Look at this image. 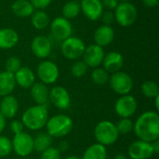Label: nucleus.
<instances>
[{"mask_svg":"<svg viewBox=\"0 0 159 159\" xmlns=\"http://www.w3.org/2000/svg\"><path fill=\"white\" fill-rule=\"evenodd\" d=\"M133 131L142 140L153 143L159 139V115L157 111L143 112L133 123Z\"/></svg>","mask_w":159,"mask_h":159,"instance_id":"obj_1","label":"nucleus"},{"mask_svg":"<svg viewBox=\"0 0 159 159\" xmlns=\"http://www.w3.org/2000/svg\"><path fill=\"white\" fill-rule=\"evenodd\" d=\"M48 118V107L35 104L28 107L22 113L20 121L24 128L33 131H37L46 126Z\"/></svg>","mask_w":159,"mask_h":159,"instance_id":"obj_2","label":"nucleus"},{"mask_svg":"<svg viewBox=\"0 0 159 159\" xmlns=\"http://www.w3.org/2000/svg\"><path fill=\"white\" fill-rule=\"evenodd\" d=\"M45 127L47 133L52 138H62L72 131L74 123L70 116L60 114L48 118Z\"/></svg>","mask_w":159,"mask_h":159,"instance_id":"obj_3","label":"nucleus"},{"mask_svg":"<svg viewBox=\"0 0 159 159\" xmlns=\"http://www.w3.org/2000/svg\"><path fill=\"white\" fill-rule=\"evenodd\" d=\"M94 137L98 143L106 147L114 144L118 140L119 133L115 123L109 120H102L96 125Z\"/></svg>","mask_w":159,"mask_h":159,"instance_id":"obj_4","label":"nucleus"},{"mask_svg":"<svg viewBox=\"0 0 159 159\" xmlns=\"http://www.w3.org/2000/svg\"><path fill=\"white\" fill-rule=\"evenodd\" d=\"M115 20L123 27L132 25L138 17V11L136 7L130 2H121L115 9Z\"/></svg>","mask_w":159,"mask_h":159,"instance_id":"obj_5","label":"nucleus"},{"mask_svg":"<svg viewBox=\"0 0 159 159\" xmlns=\"http://www.w3.org/2000/svg\"><path fill=\"white\" fill-rule=\"evenodd\" d=\"M110 88L120 96L129 94L133 89V80L131 76L122 71L112 74L109 77Z\"/></svg>","mask_w":159,"mask_h":159,"instance_id":"obj_6","label":"nucleus"},{"mask_svg":"<svg viewBox=\"0 0 159 159\" xmlns=\"http://www.w3.org/2000/svg\"><path fill=\"white\" fill-rule=\"evenodd\" d=\"M11 143L12 151L20 157H26L34 151V138L25 131L15 134Z\"/></svg>","mask_w":159,"mask_h":159,"instance_id":"obj_7","label":"nucleus"},{"mask_svg":"<svg viewBox=\"0 0 159 159\" xmlns=\"http://www.w3.org/2000/svg\"><path fill=\"white\" fill-rule=\"evenodd\" d=\"M85 48L86 46L83 40L75 36H70L69 38L63 40L61 46L62 55L71 61H77L81 58Z\"/></svg>","mask_w":159,"mask_h":159,"instance_id":"obj_8","label":"nucleus"},{"mask_svg":"<svg viewBox=\"0 0 159 159\" xmlns=\"http://www.w3.org/2000/svg\"><path fill=\"white\" fill-rule=\"evenodd\" d=\"M138 103L130 94L120 96L115 103V111L120 118H130L137 112Z\"/></svg>","mask_w":159,"mask_h":159,"instance_id":"obj_9","label":"nucleus"},{"mask_svg":"<svg viewBox=\"0 0 159 159\" xmlns=\"http://www.w3.org/2000/svg\"><path fill=\"white\" fill-rule=\"evenodd\" d=\"M36 75L40 82L45 85H52L58 80L60 71L55 62L51 61H43L37 66Z\"/></svg>","mask_w":159,"mask_h":159,"instance_id":"obj_10","label":"nucleus"},{"mask_svg":"<svg viewBox=\"0 0 159 159\" xmlns=\"http://www.w3.org/2000/svg\"><path fill=\"white\" fill-rule=\"evenodd\" d=\"M48 101L60 110H67L71 105V96L68 90L61 86H55L49 89Z\"/></svg>","mask_w":159,"mask_h":159,"instance_id":"obj_11","label":"nucleus"},{"mask_svg":"<svg viewBox=\"0 0 159 159\" xmlns=\"http://www.w3.org/2000/svg\"><path fill=\"white\" fill-rule=\"evenodd\" d=\"M51 34L58 40L63 41L73 34V27L69 20L63 17H57L50 22Z\"/></svg>","mask_w":159,"mask_h":159,"instance_id":"obj_12","label":"nucleus"},{"mask_svg":"<svg viewBox=\"0 0 159 159\" xmlns=\"http://www.w3.org/2000/svg\"><path fill=\"white\" fill-rule=\"evenodd\" d=\"M104 55L105 54H104L103 48L96 44H92L86 47L82 57L84 62L89 67L94 69L96 67H100V65L102 63Z\"/></svg>","mask_w":159,"mask_h":159,"instance_id":"obj_13","label":"nucleus"},{"mask_svg":"<svg viewBox=\"0 0 159 159\" xmlns=\"http://www.w3.org/2000/svg\"><path fill=\"white\" fill-rule=\"evenodd\" d=\"M129 156L131 159H149L154 156L151 143L137 140L129 146Z\"/></svg>","mask_w":159,"mask_h":159,"instance_id":"obj_14","label":"nucleus"},{"mask_svg":"<svg viewBox=\"0 0 159 159\" xmlns=\"http://www.w3.org/2000/svg\"><path fill=\"white\" fill-rule=\"evenodd\" d=\"M31 48L35 57L39 59H46L51 53L52 45L47 36L37 35L33 39L31 43Z\"/></svg>","mask_w":159,"mask_h":159,"instance_id":"obj_15","label":"nucleus"},{"mask_svg":"<svg viewBox=\"0 0 159 159\" xmlns=\"http://www.w3.org/2000/svg\"><path fill=\"white\" fill-rule=\"evenodd\" d=\"M80 9L84 15L92 21L99 20L103 12V7L101 0H81Z\"/></svg>","mask_w":159,"mask_h":159,"instance_id":"obj_16","label":"nucleus"},{"mask_svg":"<svg viewBox=\"0 0 159 159\" xmlns=\"http://www.w3.org/2000/svg\"><path fill=\"white\" fill-rule=\"evenodd\" d=\"M19 111V102L13 95H7L2 97L0 101V114L6 119H11L15 117Z\"/></svg>","mask_w":159,"mask_h":159,"instance_id":"obj_17","label":"nucleus"},{"mask_svg":"<svg viewBox=\"0 0 159 159\" xmlns=\"http://www.w3.org/2000/svg\"><path fill=\"white\" fill-rule=\"evenodd\" d=\"M124 63V59L121 53L117 51H110L104 55L102 65L103 69L106 70L109 74H114L121 70Z\"/></svg>","mask_w":159,"mask_h":159,"instance_id":"obj_18","label":"nucleus"},{"mask_svg":"<svg viewBox=\"0 0 159 159\" xmlns=\"http://www.w3.org/2000/svg\"><path fill=\"white\" fill-rule=\"evenodd\" d=\"M30 94L36 104L48 107V104L49 103V89L48 88V85H45L42 82H34L30 88Z\"/></svg>","mask_w":159,"mask_h":159,"instance_id":"obj_19","label":"nucleus"},{"mask_svg":"<svg viewBox=\"0 0 159 159\" xmlns=\"http://www.w3.org/2000/svg\"><path fill=\"white\" fill-rule=\"evenodd\" d=\"M14 78L16 85L21 89H30L35 82V75L33 70L27 66H21L15 74Z\"/></svg>","mask_w":159,"mask_h":159,"instance_id":"obj_20","label":"nucleus"},{"mask_svg":"<svg viewBox=\"0 0 159 159\" xmlns=\"http://www.w3.org/2000/svg\"><path fill=\"white\" fill-rule=\"evenodd\" d=\"M115 38V32L109 25H102L98 27L94 33V42L96 45L103 48L109 46Z\"/></svg>","mask_w":159,"mask_h":159,"instance_id":"obj_21","label":"nucleus"},{"mask_svg":"<svg viewBox=\"0 0 159 159\" xmlns=\"http://www.w3.org/2000/svg\"><path fill=\"white\" fill-rule=\"evenodd\" d=\"M19 42L18 33L11 28L0 29V48L9 49L14 48Z\"/></svg>","mask_w":159,"mask_h":159,"instance_id":"obj_22","label":"nucleus"},{"mask_svg":"<svg viewBox=\"0 0 159 159\" xmlns=\"http://www.w3.org/2000/svg\"><path fill=\"white\" fill-rule=\"evenodd\" d=\"M15 87L14 75L6 71L0 72V97L10 95L15 89Z\"/></svg>","mask_w":159,"mask_h":159,"instance_id":"obj_23","label":"nucleus"},{"mask_svg":"<svg viewBox=\"0 0 159 159\" xmlns=\"http://www.w3.org/2000/svg\"><path fill=\"white\" fill-rule=\"evenodd\" d=\"M11 9L16 16L20 18L31 17L34 11V7L29 0H16L11 6Z\"/></svg>","mask_w":159,"mask_h":159,"instance_id":"obj_24","label":"nucleus"},{"mask_svg":"<svg viewBox=\"0 0 159 159\" xmlns=\"http://www.w3.org/2000/svg\"><path fill=\"white\" fill-rule=\"evenodd\" d=\"M107 150L106 147L96 143L89 145L83 154L81 159H106Z\"/></svg>","mask_w":159,"mask_h":159,"instance_id":"obj_25","label":"nucleus"},{"mask_svg":"<svg viewBox=\"0 0 159 159\" xmlns=\"http://www.w3.org/2000/svg\"><path fill=\"white\" fill-rule=\"evenodd\" d=\"M31 21L33 26L37 30H44L50 24L48 15L42 9H37L36 11H34L31 16Z\"/></svg>","mask_w":159,"mask_h":159,"instance_id":"obj_26","label":"nucleus"},{"mask_svg":"<svg viewBox=\"0 0 159 159\" xmlns=\"http://www.w3.org/2000/svg\"><path fill=\"white\" fill-rule=\"evenodd\" d=\"M52 144V137L47 132H40L34 138V151L41 154Z\"/></svg>","mask_w":159,"mask_h":159,"instance_id":"obj_27","label":"nucleus"},{"mask_svg":"<svg viewBox=\"0 0 159 159\" xmlns=\"http://www.w3.org/2000/svg\"><path fill=\"white\" fill-rule=\"evenodd\" d=\"M80 3L75 0H71L68 1L63 7H62V15L63 18L70 20V19H75L77 17L80 13Z\"/></svg>","mask_w":159,"mask_h":159,"instance_id":"obj_28","label":"nucleus"},{"mask_svg":"<svg viewBox=\"0 0 159 159\" xmlns=\"http://www.w3.org/2000/svg\"><path fill=\"white\" fill-rule=\"evenodd\" d=\"M142 93L149 99H155L159 95V87L157 82L152 80L144 81L141 86Z\"/></svg>","mask_w":159,"mask_h":159,"instance_id":"obj_29","label":"nucleus"},{"mask_svg":"<svg viewBox=\"0 0 159 159\" xmlns=\"http://www.w3.org/2000/svg\"><path fill=\"white\" fill-rule=\"evenodd\" d=\"M109 73L102 67H96L91 72V80L94 84L103 86L109 81Z\"/></svg>","mask_w":159,"mask_h":159,"instance_id":"obj_30","label":"nucleus"},{"mask_svg":"<svg viewBox=\"0 0 159 159\" xmlns=\"http://www.w3.org/2000/svg\"><path fill=\"white\" fill-rule=\"evenodd\" d=\"M89 70V66L84 62V61H75L71 67V74L75 78H80L84 76Z\"/></svg>","mask_w":159,"mask_h":159,"instance_id":"obj_31","label":"nucleus"},{"mask_svg":"<svg viewBox=\"0 0 159 159\" xmlns=\"http://www.w3.org/2000/svg\"><path fill=\"white\" fill-rule=\"evenodd\" d=\"M116 127L119 135L129 134L133 131V122L130 118H120L116 124Z\"/></svg>","mask_w":159,"mask_h":159,"instance_id":"obj_32","label":"nucleus"},{"mask_svg":"<svg viewBox=\"0 0 159 159\" xmlns=\"http://www.w3.org/2000/svg\"><path fill=\"white\" fill-rule=\"evenodd\" d=\"M20 67H21V61L16 56L9 57L5 62V69H6L5 71L12 75H14Z\"/></svg>","mask_w":159,"mask_h":159,"instance_id":"obj_33","label":"nucleus"},{"mask_svg":"<svg viewBox=\"0 0 159 159\" xmlns=\"http://www.w3.org/2000/svg\"><path fill=\"white\" fill-rule=\"evenodd\" d=\"M12 152V143L9 138L0 135V157H6Z\"/></svg>","mask_w":159,"mask_h":159,"instance_id":"obj_34","label":"nucleus"},{"mask_svg":"<svg viewBox=\"0 0 159 159\" xmlns=\"http://www.w3.org/2000/svg\"><path fill=\"white\" fill-rule=\"evenodd\" d=\"M40 159H61V153L57 147L50 146L40 154Z\"/></svg>","mask_w":159,"mask_h":159,"instance_id":"obj_35","label":"nucleus"},{"mask_svg":"<svg viewBox=\"0 0 159 159\" xmlns=\"http://www.w3.org/2000/svg\"><path fill=\"white\" fill-rule=\"evenodd\" d=\"M9 128H10V129L14 135L22 132L24 129V126L20 120H12L10 125H9Z\"/></svg>","mask_w":159,"mask_h":159,"instance_id":"obj_36","label":"nucleus"},{"mask_svg":"<svg viewBox=\"0 0 159 159\" xmlns=\"http://www.w3.org/2000/svg\"><path fill=\"white\" fill-rule=\"evenodd\" d=\"M101 18L102 19V21H103L104 25H109V26H110V25L114 22V20H115L114 12H112L111 10L103 11Z\"/></svg>","mask_w":159,"mask_h":159,"instance_id":"obj_37","label":"nucleus"},{"mask_svg":"<svg viewBox=\"0 0 159 159\" xmlns=\"http://www.w3.org/2000/svg\"><path fill=\"white\" fill-rule=\"evenodd\" d=\"M29 1L33 5V7L37 9H44L48 7L52 2V0H29Z\"/></svg>","mask_w":159,"mask_h":159,"instance_id":"obj_38","label":"nucleus"},{"mask_svg":"<svg viewBox=\"0 0 159 159\" xmlns=\"http://www.w3.org/2000/svg\"><path fill=\"white\" fill-rule=\"evenodd\" d=\"M102 4V7L103 8H107L108 10H115L116 7H117V5L119 4L118 3V0H101Z\"/></svg>","mask_w":159,"mask_h":159,"instance_id":"obj_39","label":"nucleus"},{"mask_svg":"<svg viewBox=\"0 0 159 159\" xmlns=\"http://www.w3.org/2000/svg\"><path fill=\"white\" fill-rule=\"evenodd\" d=\"M70 148V144L67 141H61L60 143H59V146L57 147V149L60 151V153H65L69 150Z\"/></svg>","mask_w":159,"mask_h":159,"instance_id":"obj_40","label":"nucleus"},{"mask_svg":"<svg viewBox=\"0 0 159 159\" xmlns=\"http://www.w3.org/2000/svg\"><path fill=\"white\" fill-rule=\"evenodd\" d=\"M143 3L144 4V6H146L147 7H157L159 4V0H143Z\"/></svg>","mask_w":159,"mask_h":159,"instance_id":"obj_41","label":"nucleus"},{"mask_svg":"<svg viewBox=\"0 0 159 159\" xmlns=\"http://www.w3.org/2000/svg\"><path fill=\"white\" fill-rule=\"evenodd\" d=\"M151 144H152L154 155H157L159 153V139L157 141H154L153 143H151Z\"/></svg>","mask_w":159,"mask_h":159,"instance_id":"obj_42","label":"nucleus"},{"mask_svg":"<svg viewBox=\"0 0 159 159\" xmlns=\"http://www.w3.org/2000/svg\"><path fill=\"white\" fill-rule=\"evenodd\" d=\"M6 120L7 119L0 114V135H1V133L4 131V129L6 128V124H7V121Z\"/></svg>","mask_w":159,"mask_h":159,"instance_id":"obj_43","label":"nucleus"},{"mask_svg":"<svg viewBox=\"0 0 159 159\" xmlns=\"http://www.w3.org/2000/svg\"><path fill=\"white\" fill-rule=\"evenodd\" d=\"M155 107H156V109H157V112H158V110H159V95L158 96H157V97L155 98Z\"/></svg>","mask_w":159,"mask_h":159,"instance_id":"obj_44","label":"nucleus"},{"mask_svg":"<svg viewBox=\"0 0 159 159\" xmlns=\"http://www.w3.org/2000/svg\"><path fill=\"white\" fill-rule=\"evenodd\" d=\"M114 159H128V157L124 154H117Z\"/></svg>","mask_w":159,"mask_h":159,"instance_id":"obj_45","label":"nucleus"},{"mask_svg":"<svg viewBox=\"0 0 159 159\" xmlns=\"http://www.w3.org/2000/svg\"><path fill=\"white\" fill-rule=\"evenodd\" d=\"M64 159H81L80 157H76V156H70V157H67L66 158Z\"/></svg>","mask_w":159,"mask_h":159,"instance_id":"obj_46","label":"nucleus"},{"mask_svg":"<svg viewBox=\"0 0 159 159\" xmlns=\"http://www.w3.org/2000/svg\"><path fill=\"white\" fill-rule=\"evenodd\" d=\"M122 2H129L130 0H121Z\"/></svg>","mask_w":159,"mask_h":159,"instance_id":"obj_47","label":"nucleus"},{"mask_svg":"<svg viewBox=\"0 0 159 159\" xmlns=\"http://www.w3.org/2000/svg\"><path fill=\"white\" fill-rule=\"evenodd\" d=\"M75 1H78V0H75Z\"/></svg>","mask_w":159,"mask_h":159,"instance_id":"obj_48","label":"nucleus"}]
</instances>
